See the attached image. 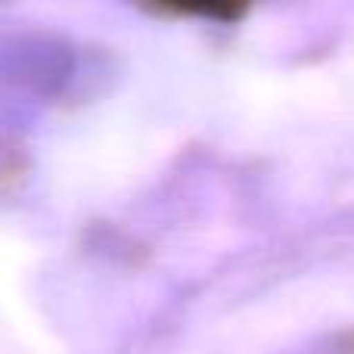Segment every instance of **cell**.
I'll use <instances>...</instances> for the list:
<instances>
[{
    "label": "cell",
    "instance_id": "obj_1",
    "mask_svg": "<svg viewBox=\"0 0 354 354\" xmlns=\"http://www.w3.org/2000/svg\"><path fill=\"white\" fill-rule=\"evenodd\" d=\"M168 6H183V10H224L227 0H165Z\"/></svg>",
    "mask_w": 354,
    "mask_h": 354
}]
</instances>
